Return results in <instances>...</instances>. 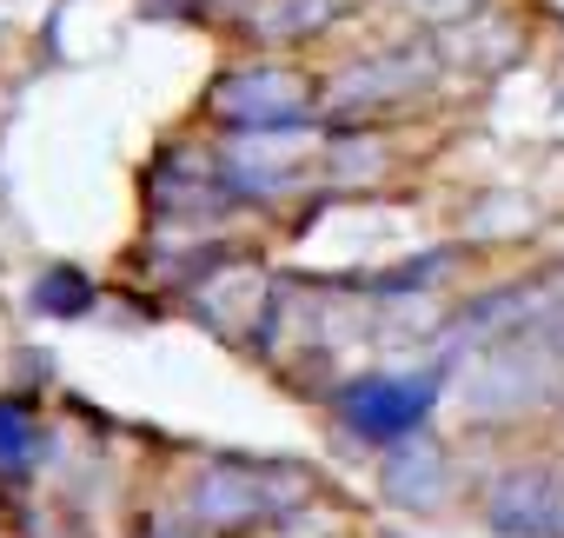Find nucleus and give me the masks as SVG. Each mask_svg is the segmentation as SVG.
<instances>
[{
    "instance_id": "7ed1b4c3",
    "label": "nucleus",
    "mask_w": 564,
    "mask_h": 538,
    "mask_svg": "<svg viewBox=\"0 0 564 538\" xmlns=\"http://www.w3.org/2000/svg\"><path fill=\"white\" fill-rule=\"evenodd\" d=\"M213 107H219L226 120L252 127V133H272V127H293V120L306 114V87H300L293 74H272V67H239V74L219 87Z\"/></svg>"
},
{
    "instance_id": "423d86ee",
    "label": "nucleus",
    "mask_w": 564,
    "mask_h": 538,
    "mask_svg": "<svg viewBox=\"0 0 564 538\" xmlns=\"http://www.w3.org/2000/svg\"><path fill=\"white\" fill-rule=\"evenodd\" d=\"M34 300H41L47 313H80V306H94V293H87V280H74V273H67V266H61V273H47V280L34 287Z\"/></svg>"
},
{
    "instance_id": "39448f33",
    "label": "nucleus",
    "mask_w": 564,
    "mask_h": 538,
    "mask_svg": "<svg viewBox=\"0 0 564 538\" xmlns=\"http://www.w3.org/2000/svg\"><path fill=\"white\" fill-rule=\"evenodd\" d=\"M28 452H34V412L0 399V465H21Z\"/></svg>"
},
{
    "instance_id": "f03ea898",
    "label": "nucleus",
    "mask_w": 564,
    "mask_h": 538,
    "mask_svg": "<svg viewBox=\"0 0 564 538\" xmlns=\"http://www.w3.org/2000/svg\"><path fill=\"white\" fill-rule=\"evenodd\" d=\"M432 399H438V379L432 373H412V379H359L346 392V419H352L359 439L399 445V439H419Z\"/></svg>"
},
{
    "instance_id": "20e7f679",
    "label": "nucleus",
    "mask_w": 564,
    "mask_h": 538,
    "mask_svg": "<svg viewBox=\"0 0 564 538\" xmlns=\"http://www.w3.org/2000/svg\"><path fill=\"white\" fill-rule=\"evenodd\" d=\"M386 478H392V492H399V498H419V505H432V498H438V478H445V465H438V452L419 439V465H412V452H399Z\"/></svg>"
},
{
    "instance_id": "f257e3e1",
    "label": "nucleus",
    "mask_w": 564,
    "mask_h": 538,
    "mask_svg": "<svg viewBox=\"0 0 564 538\" xmlns=\"http://www.w3.org/2000/svg\"><path fill=\"white\" fill-rule=\"evenodd\" d=\"M485 525L498 538H564V478L544 465L498 472L485 492Z\"/></svg>"
}]
</instances>
